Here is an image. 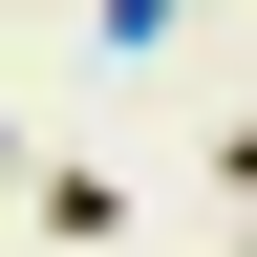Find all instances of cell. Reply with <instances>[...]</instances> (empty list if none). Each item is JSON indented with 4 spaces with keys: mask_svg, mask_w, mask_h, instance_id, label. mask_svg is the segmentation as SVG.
<instances>
[{
    "mask_svg": "<svg viewBox=\"0 0 257 257\" xmlns=\"http://www.w3.org/2000/svg\"><path fill=\"white\" fill-rule=\"evenodd\" d=\"M86 22H107V43H128V64H150V43H172V22H193V0H86Z\"/></svg>",
    "mask_w": 257,
    "mask_h": 257,
    "instance_id": "cell-1",
    "label": "cell"
},
{
    "mask_svg": "<svg viewBox=\"0 0 257 257\" xmlns=\"http://www.w3.org/2000/svg\"><path fill=\"white\" fill-rule=\"evenodd\" d=\"M214 193H236V214H257V128H214Z\"/></svg>",
    "mask_w": 257,
    "mask_h": 257,
    "instance_id": "cell-2",
    "label": "cell"
},
{
    "mask_svg": "<svg viewBox=\"0 0 257 257\" xmlns=\"http://www.w3.org/2000/svg\"><path fill=\"white\" fill-rule=\"evenodd\" d=\"M0 193H22V128H0Z\"/></svg>",
    "mask_w": 257,
    "mask_h": 257,
    "instance_id": "cell-3",
    "label": "cell"
}]
</instances>
